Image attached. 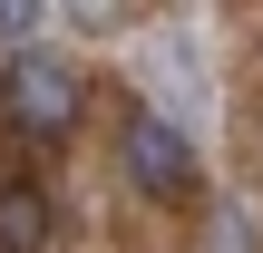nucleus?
<instances>
[{
  "mask_svg": "<svg viewBox=\"0 0 263 253\" xmlns=\"http://www.w3.org/2000/svg\"><path fill=\"white\" fill-rule=\"evenodd\" d=\"M127 185L137 195H185L195 185V146L166 117H127Z\"/></svg>",
  "mask_w": 263,
  "mask_h": 253,
  "instance_id": "obj_2",
  "label": "nucleus"
},
{
  "mask_svg": "<svg viewBox=\"0 0 263 253\" xmlns=\"http://www.w3.org/2000/svg\"><path fill=\"white\" fill-rule=\"evenodd\" d=\"M0 253H49V195L39 185H0Z\"/></svg>",
  "mask_w": 263,
  "mask_h": 253,
  "instance_id": "obj_3",
  "label": "nucleus"
},
{
  "mask_svg": "<svg viewBox=\"0 0 263 253\" xmlns=\"http://www.w3.org/2000/svg\"><path fill=\"white\" fill-rule=\"evenodd\" d=\"M10 20H20V10H0V29H10Z\"/></svg>",
  "mask_w": 263,
  "mask_h": 253,
  "instance_id": "obj_4",
  "label": "nucleus"
},
{
  "mask_svg": "<svg viewBox=\"0 0 263 253\" xmlns=\"http://www.w3.org/2000/svg\"><path fill=\"white\" fill-rule=\"evenodd\" d=\"M0 117H10V137H29V146L68 137V127H78V68H68L59 49H20V59L0 68Z\"/></svg>",
  "mask_w": 263,
  "mask_h": 253,
  "instance_id": "obj_1",
  "label": "nucleus"
}]
</instances>
